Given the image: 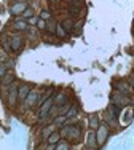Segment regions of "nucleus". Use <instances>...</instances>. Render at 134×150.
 <instances>
[{
	"instance_id": "nucleus-1",
	"label": "nucleus",
	"mask_w": 134,
	"mask_h": 150,
	"mask_svg": "<svg viewBox=\"0 0 134 150\" xmlns=\"http://www.w3.org/2000/svg\"><path fill=\"white\" fill-rule=\"evenodd\" d=\"M62 139H67L70 144H77V142H82L83 139V128L80 125H73V123H66L61 126L59 129Z\"/></svg>"
},
{
	"instance_id": "nucleus-2",
	"label": "nucleus",
	"mask_w": 134,
	"mask_h": 150,
	"mask_svg": "<svg viewBox=\"0 0 134 150\" xmlns=\"http://www.w3.org/2000/svg\"><path fill=\"white\" fill-rule=\"evenodd\" d=\"M120 113H121V109H120L118 105H115V104H109V107L105 109V112H104V120H105V123L109 125L110 128H118L120 126Z\"/></svg>"
},
{
	"instance_id": "nucleus-3",
	"label": "nucleus",
	"mask_w": 134,
	"mask_h": 150,
	"mask_svg": "<svg viewBox=\"0 0 134 150\" xmlns=\"http://www.w3.org/2000/svg\"><path fill=\"white\" fill-rule=\"evenodd\" d=\"M110 102L115 105H118L120 109H126V107H131L133 105V96H128V94H123V93H118V91H114L110 94Z\"/></svg>"
},
{
	"instance_id": "nucleus-4",
	"label": "nucleus",
	"mask_w": 134,
	"mask_h": 150,
	"mask_svg": "<svg viewBox=\"0 0 134 150\" xmlns=\"http://www.w3.org/2000/svg\"><path fill=\"white\" fill-rule=\"evenodd\" d=\"M110 137V126L107 123H101L99 128L96 129V139H97V147H104Z\"/></svg>"
},
{
	"instance_id": "nucleus-5",
	"label": "nucleus",
	"mask_w": 134,
	"mask_h": 150,
	"mask_svg": "<svg viewBox=\"0 0 134 150\" xmlns=\"http://www.w3.org/2000/svg\"><path fill=\"white\" fill-rule=\"evenodd\" d=\"M112 86H114V91L123 93V94H128V96H133L134 94V90H133L131 83H129L128 80L118 78V80H115L114 83H112Z\"/></svg>"
},
{
	"instance_id": "nucleus-6",
	"label": "nucleus",
	"mask_w": 134,
	"mask_h": 150,
	"mask_svg": "<svg viewBox=\"0 0 134 150\" xmlns=\"http://www.w3.org/2000/svg\"><path fill=\"white\" fill-rule=\"evenodd\" d=\"M40 91L38 90H30V93L27 94V98L24 99V102H23V109L24 110H27V109H34V107H37L38 105V99H40Z\"/></svg>"
},
{
	"instance_id": "nucleus-7",
	"label": "nucleus",
	"mask_w": 134,
	"mask_h": 150,
	"mask_svg": "<svg viewBox=\"0 0 134 150\" xmlns=\"http://www.w3.org/2000/svg\"><path fill=\"white\" fill-rule=\"evenodd\" d=\"M10 43H11V53H19L24 46V37L21 32H15L10 34Z\"/></svg>"
},
{
	"instance_id": "nucleus-8",
	"label": "nucleus",
	"mask_w": 134,
	"mask_h": 150,
	"mask_svg": "<svg viewBox=\"0 0 134 150\" xmlns=\"http://www.w3.org/2000/svg\"><path fill=\"white\" fill-rule=\"evenodd\" d=\"M19 102V98H18V83L15 81L13 85H10V91H8V96H6V104L8 107L15 109Z\"/></svg>"
},
{
	"instance_id": "nucleus-9",
	"label": "nucleus",
	"mask_w": 134,
	"mask_h": 150,
	"mask_svg": "<svg viewBox=\"0 0 134 150\" xmlns=\"http://www.w3.org/2000/svg\"><path fill=\"white\" fill-rule=\"evenodd\" d=\"M85 149L94 150L97 149V139H96V129H88L85 134Z\"/></svg>"
},
{
	"instance_id": "nucleus-10",
	"label": "nucleus",
	"mask_w": 134,
	"mask_h": 150,
	"mask_svg": "<svg viewBox=\"0 0 134 150\" xmlns=\"http://www.w3.org/2000/svg\"><path fill=\"white\" fill-rule=\"evenodd\" d=\"M27 6H29V3H27V2H23V0H15V2L10 5V15H11V16H21Z\"/></svg>"
},
{
	"instance_id": "nucleus-11",
	"label": "nucleus",
	"mask_w": 134,
	"mask_h": 150,
	"mask_svg": "<svg viewBox=\"0 0 134 150\" xmlns=\"http://www.w3.org/2000/svg\"><path fill=\"white\" fill-rule=\"evenodd\" d=\"M29 27L30 26H29V23H27V19H24V18H21V16H16L15 21H13V24H11V29L15 32H21V34H24Z\"/></svg>"
},
{
	"instance_id": "nucleus-12",
	"label": "nucleus",
	"mask_w": 134,
	"mask_h": 150,
	"mask_svg": "<svg viewBox=\"0 0 134 150\" xmlns=\"http://www.w3.org/2000/svg\"><path fill=\"white\" fill-rule=\"evenodd\" d=\"M32 86L29 83H19L18 85V98H19V102H24V99L27 98V94L30 93Z\"/></svg>"
},
{
	"instance_id": "nucleus-13",
	"label": "nucleus",
	"mask_w": 134,
	"mask_h": 150,
	"mask_svg": "<svg viewBox=\"0 0 134 150\" xmlns=\"http://www.w3.org/2000/svg\"><path fill=\"white\" fill-rule=\"evenodd\" d=\"M61 139H62V137H61V133H59V131L56 129L54 133H51V134H50V137H48L47 141H45V142H47V145H45V147H47V149H54V147H56V144H58V142L61 141Z\"/></svg>"
},
{
	"instance_id": "nucleus-14",
	"label": "nucleus",
	"mask_w": 134,
	"mask_h": 150,
	"mask_svg": "<svg viewBox=\"0 0 134 150\" xmlns=\"http://www.w3.org/2000/svg\"><path fill=\"white\" fill-rule=\"evenodd\" d=\"M53 101H54V105H58V107H61V105L67 104V102H70V101H69V94H67L66 91L56 93L54 98H53Z\"/></svg>"
},
{
	"instance_id": "nucleus-15",
	"label": "nucleus",
	"mask_w": 134,
	"mask_h": 150,
	"mask_svg": "<svg viewBox=\"0 0 134 150\" xmlns=\"http://www.w3.org/2000/svg\"><path fill=\"white\" fill-rule=\"evenodd\" d=\"M56 128H58V126H56L54 123L45 125V126L42 128V131H40V137H42V141H43V142L47 141V139L50 137V134H51V133H54V131H56Z\"/></svg>"
},
{
	"instance_id": "nucleus-16",
	"label": "nucleus",
	"mask_w": 134,
	"mask_h": 150,
	"mask_svg": "<svg viewBox=\"0 0 134 150\" xmlns=\"http://www.w3.org/2000/svg\"><path fill=\"white\" fill-rule=\"evenodd\" d=\"M99 125H101V117L97 115V113L90 115V118H88V128H90V129H97Z\"/></svg>"
},
{
	"instance_id": "nucleus-17",
	"label": "nucleus",
	"mask_w": 134,
	"mask_h": 150,
	"mask_svg": "<svg viewBox=\"0 0 134 150\" xmlns=\"http://www.w3.org/2000/svg\"><path fill=\"white\" fill-rule=\"evenodd\" d=\"M15 81H16V77H15V74H13L11 70H8L5 77L0 78V85H5V86H10V85H13Z\"/></svg>"
},
{
	"instance_id": "nucleus-18",
	"label": "nucleus",
	"mask_w": 134,
	"mask_h": 150,
	"mask_svg": "<svg viewBox=\"0 0 134 150\" xmlns=\"http://www.w3.org/2000/svg\"><path fill=\"white\" fill-rule=\"evenodd\" d=\"M0 45H2V48L5 50L6 53H11V43H10V35L6 34V32H3L2 37H0Z\"/></svg>"
},
{
	"instance_id": "nucleus-19",
	"label": "nucleus",
	"mask_w": 134,
	"mask_h": 150,
	"mask_svg": "<svg viewBox=\"0 0 134 150\" xmlns=\"http://www.w3.org/2000/svg\"><path fill=\"white\" fill-rule=\"evenodd\" d=\"M66 117L69 118V121H67V123H73V120L78 117V105H77V104L70 105V109H69V112L66 113Z\"/></svg>"
},
{
	"instance_id": "nucleus-20",
	"label": "nucleus",
	"mask_w": 134,
	"mask_h": 150,
	"mask_svg": "<svg viewBox=\"0 0 134 150\" xmlns=\"http://www.w3.org/2000/svg\"><path fill=\"white\" fill-rule=\"evenodd\" d=\"M24 34H26V35H27V38H29V40H32V42H34V40H38V38H40V37H38V29H37L35 26H30L29 29L24 32Z\"/></svg>"
},
{
	"instance_id": "nucleus-21",
	"label": "nucleus",
	"mask_w": 134,
	"mask_h": 150,
	"mask_svg": "<svg viewBox=\"0 0 134 150\" xmlns=\"http://www.w3.org/2000/svg\"><path fill=\"white\" fill-rule=\"evenodd\" d=\"M61 24H62V27L66 29L67 34H72V32H73V26H75V21H73L72 18H67V19H64Z\"/></svg>"
},
{
	"instance_id": "nucleus-22",
	"label": "nucleus",
	"mask_w": 134,
	"mask_h": 150,
	"mask_svg": "<svg viewBox=\"0 0 134 150\" xmlns=\"http://www.w3.org/2000/svg\"><path fill=\"white\" fill-rule=\"evenodd\" d=\"M54 34H56V37H58V38H67V35H69V34L66 32V29L62 27L61 23L56 24V32H54Z\"/></svg>"
},
{
	"instance_id": "nucleus-23",
	"label": "nucleus",
	"mask_w": 134,
	"mask_h": 150,
	"mask_svg": "<svg viewBox=\"0 0 134 150\" xmlns=\"http://www.w3.org/2000/svg\"><path fill=\"white\" fill-rule=\"evenodd\" d=\"M67 121H69V118H67L66 115H56L54 118H53V123H54L58 128H61L62 125H66V123H67Z\"/></svg>"
},
{
	"instance_id": "nucleus-24",
	"label": "nucleus",
	"mask_w": 134,
	"mask_h": 150,
	"mask_svg": "<svg viewBox=\"0 0 134 150\" xmlns=\"http://www.w3.org/2000/svg\"><path fill=\"white\" fill-rule=\"evenodd\" d=\"M54 149H58V150H70V149H72V144H70V142L67 141V139H64V141L61 139V141H59L58 144H56V147H54Z\"/></svg>"
},
{
	"instance_id": "nucleus-25",
	"label": "nucleus",
	"mask_w": 134,
	"mask_h": 150,
	"mask_svg": "<svg viewBox=\"0 0 134 150\" xmlns=\"http://www.w3.org/2000/svg\"><path fill=\"white\" fill-rule=\"evenodd\" d=\"M38 18H42V19H45V21H50V19H53V15H51L50 10L43 8L40 13H38Z\"/></svg>"
},
{
	"instance_id": "nucleus-26",
	"label": "nucleus",
	"mask_w": 134,
	"mask_h": 150,
	"mask_svg": "<svg viewBox=\"0 0 134 150\" xmlns=\"http://www.w3.org/2000/svg\"><path fill=\"white\" fill-rule=\"evenodd\" d=\"M32 16H35V10L30 8V6H27V8L24 10V13L21 15V18H24V19H29V18H32Z\"/></svg>"
},
{
	"instance_id": "nucleus-27",
	"label": "nucleus",
	"mask_w": 134,
	"mask_h": 150,
	"mask_svg": "<svg viewBox=\"0 0 134 150\" xmlns=\"http://www.w3.org/2000/svg\"><path fill=\"white\" fill-rule=\"evenodd\" d=\"M56 24H58V23H56V21H53V19H50L47 23V30L50 32V34H54V32H56Z\"/></svg>"
},
{
	"instance_id": "nucleus-28",
	"label": "nucleus",
	"mask_w": 134,
	"mask_h": 150,
	"mask_svg": "<svg viewBox=\"0 0 134 150\" xmlns=\"http://www.w3.org/2000/svg\"><path fill=\"white\" fill-rule=\"evenodd\" d=\"M47 23L48 21H45V19H42V18H38V21H37V29L38 30H47Z\"/></svg>"
},
{
	"instance_id": "nucleus-29",
	"label": "nucleus",
	"mask_w": 134,
	"mask_h": 150,
	"mask_svg": "<svg viewBox=\"0 0 134 150\" xmlns=\"http://www.w3.org/2000/svg\"><path fill=\"white\" fill-rule=\"evenodd\" d=\"M70 102H67V104H64V105H61L59 107V115H66L67 112H69V109H70Z\"/></svg>"
},
{
	"instance_id": "nucleus-30",
	"label": "nucleus",
	"mask_w": 134,
	"mask_h": 150,
	"mask_svg": "<svg viewBox=\"0 0 134 150\" xmlns=\"http://www.w3.org/2000/svg\"><path fill=\"white\" fill-rule=\"evenodd\" d=\"M8 58H10V53H6L3 48H0V62H5Z\"/></svg>"
},
{
	"instance_id": "nucleus-31",
	"label": "nucleus",
	"mask_w": 134,
	"mask_h": 150,
	"mask_svg": "<svg viewBox=\"0 0 134 150\" xmlns=\"http://www.w3.org/2000/svg\"><path fill=\"white\" fill-rule=\"evenodd\" d=\"M15 59H13V58H8V59H6L5 61V66L6 67H8V70H13V69H15Z\"/></svg>"
},
{
	"instance_id": "nucleus-32",
	"label": "nucleus",
	"mask_w": 134,
	"mask_h": 150,
	"mask_svg": "<svg viewBox=\"0 0 134 150\" xmlns=\"http://www.w3.org/2000/svg\"><path fill=\"white\" fill-rule=\"evenodd\" d=\"M6 72H8V67L5 66V62H0V78L5 77Z\"/></svg>"
},
{
	"instance_id": "nucleus-33",
	"label": "nucleus",
	"mask_w": 134,
	"mask_h": 150,
	"mask_svg": "<svg viewBox=\"0 0 134 150\" xmlns=\"http://www.w3.org/2000/svg\"><path fill=\"white\" fill-rule=\"evenodd\" d=\"M70 5H73V6H78V8H82V6H83V0H70Z\"/></svg>"
},
{
	"instance_id": "nucleus-34",
	"label": "nucleus",
	"mask_w": 134,
	"mask_h": 150,
	"mask_svg": "<svg viewBox=\"0 0 134 150\" xmlns=\"http://www.w3.org/2000/svg\"><path fill=\"white\" fill-rule=\"evenodd\" d=\"M37 21H38V18L37 16H32V18H29V19H27V23H29V26H37Z\"/></svg>"
},
{
	"instance_id": "nucleus-35",
	"label": "nucleus",
	"mask_w": 134,
	"mask_h": 150,
	"mask_svg": "<svg viewBox=\"0 0 134 150\" xmlns=\"http://www.w3.org/2000/svg\"><path fill=\"white\" fill-rule=\"evenodd\" d=\"M128 81L131 83V86H133V90H134V74L131 75V77H129V80H128Z\"/></svg>"
},
{
	"instance_id": "nucleus-36",
	"label": "nucleus",
	"mask_w": 134,
	"mask_h": 150,
	"mask_svg": "<svg viewBox=\"0 0 134 150\" xmlns=\"http://www.w3.org/2000/svg\"><path fill=\"white\" fill-rule=\"evenodd\" d=\"M51 2H54V3H56V2H61V0H51Z\"/></svg>"
},
{
	"instance_id": "nucleus-37",
	"label": "nucleus",
	"mask_w": 134,
	"mask_h": 150,
	"mask_svg": "<svg viewBox=\"0 0 134 150\" xmlns=\"http://www.w3.org/2000/svg\"><path fill=\"white\" fill-rule=\"evenodd\" d=\"M133 74H134V67H133Z\"/></svg>"
}]
</instances>
